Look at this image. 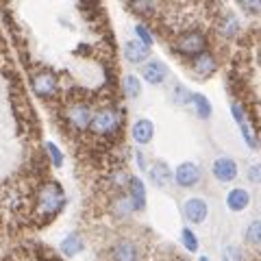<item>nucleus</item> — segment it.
<instances>
[{
    "label": "nucleus",
    "instance_id": "1",
    "mask_svg": "<svg viewBox=\"0 0 261 261\" xmlns=\"http://www.w3.org/2000/svg\"><path fill=\"white\" fill-rule=\"evenodd\" d=\"M65 207V194L59 187V183L55 181H46L39 185L37 190V214L39 216H57L59 211Z\"/></svg>",
    "mask_w": 261,
    "mask_h": 261
},
{
    "label": "nucleus",
    "instance_id": "2",
    "mask_svg": "<svg viewBox=\"0 0 261 261\" xmlns=\"http://www.w3.org/2000/svg\"><path fill=\"white\" fill-rule=\"evenodd\" d=\"M172 48L181 57H192V59H196L198 55L207 50V37H205V33H200V31H185L174 39Z\"/></svg>",
    "mask_w": 261,
    "mask_h": 261
},
{
    "label": "nucleus",
    "instance_id": "3",
    "mask_svg": "<svg viewBox=\"0 0 261 261\" xmlns=\"http://www.w3.org/2000/svg\"><path fill=\"white\" fill-rule=\"evenodd\" d=\"M122 124V113L113 107H102L94 113L92 130L98 135H113Z\"/></svg>",
    "mask_w": 261,
    "mask_h": 261
},
{
    "label": "nucleus",
    "instance_id": "4",
    "mask_svg": "<svg viewBox=\"0 0 261 261\" xmlns=\"http://www.w3.org/2000/svg\"><path fill=\"white\" fill-rule=\"evenodd\" d=\"M65 118L74 128L79 130H85V128H92V120H94V111L89 105L85 102H74L65 109Z\"/></svg>",
    "mask_w": 261,
    "mask_h": 261
},
{
    "label": "nucleus",
    "instance_id": "5",
    "mask_svg": "<svg viewBox=\"0 0 261 261\" xmlns=\"http://www.w3.org/2000/svg\"><path fill=\"white\" fill-rule=\"evenodd\" d=\"M202 172L194 161H185L174 170V181L178 187H196L200 183Z\"/></svg>",
    "mask_w": 261,
    "mask_h": 261
},
{
    "label": "nucleus",
    "instance_id": "6",
    "mask_svg": "<svg viewBox=\"0 0 261 261\" xmlns=\"http://www.w3.org/2000/svg\"><path fill=\"white\" fill-rule=\"evenodd\" d=\"M57 87H59V81H57V74L50 70H42L33 76V89L42 96V98H50L57 94Z\"/></svg>",
    "mask_w": 261,
    "mask_h": 261
},
{
    "label": "nucleus",
    "instance_id": "7",
    "mask_svg": "<svg viewBox=\"0 0 261 261\" xmlns=\"http://www.w3.org/2000/svg\"><path fill=\"white\" fill-rule=\"evenodd\" d=\"M183 216L187 222L200 224V222H205L209 216V205L202 198H187L183 202Z\"/></svg>",
    "mask_w": 261,
    "mask_h": 261
},
{
    "label": "nucleus",
    "instance_id": "8",
    "mask_svg": "<svg viewBox=\"0 0 261 261\" xmlns=\"http://www.w3.org/2000/svg\"><path fill=\"white\" fill-rule=\"evenodd\" d=\"M211 172H214V176L220 183H231L238 178V163L231 157H218L214 166H211Z\"/></svg>",
    "mask_w": 261,
    "mask_h": 261
},
{
    "label": "nucleus",
    "instance_id": "9",
    "mask_svg": "<svg viewBox=\"0 0 261 261\" xmlns=\"http://www.w3.org/2000/svg\"><path fill=\"white\" fill-rule=\"evenodd\" d=\"M113 261H140V246L133 240H120L111 248Z\"/></svg>",
    "mask_w": 261,
    "mask_h": 261
},
{
    "label": "nucleus",
    "instance_id": "10",
    "mask_svg": "<svg viewBox=\"0 0 261 261\" xmlns=\"http://www.w3.org/2000/svg\"><path fill=\"white\" fill-rule=\"evenodd\" d=\"M142 76H144V81H148L150 85H159L168 79V65L163 61L152 59L142 65Z\"/></svg>",
    "mask_w": 261,
    "mask_h": 261
},
{
    "label": "nucleus",
    "instance_id": "11",
    "mask_svg": "<svg viewBox=\"0 0 261 261\" xmlns=\"http://www.w3.org/2000/svg\"><path fill=\"white\" fill-rule=\"evenodd\" d=\"M150 57V46L142 44L140 39H133V42L124 44V59L130 63H148Z\"/></svg>",
    "mask_w": 261,
    "mask_h": 261
},
{
    "label": "nucleus",
    "instance_id": "12",
    "mask_svg": "<svg viewBox=\"0 0 261 261\" xmlns=\"http://www.w3.org/2000/svg\"><path fill=\"white\" fill-rule=\"evenodd\" d=\"M148 176L157 187H166L170 181H174V172L170 170V166L166 161H154L148 168Z\"/></svg>",
    "mask_w": 261,
    "mask_h": 261
},
{
    "label": "nucleus",
    "instance_id": "13",
    "mask_svg": "<svg viewBox=\"0 0 261 261\" xmlns=\"http://www.w3.org/2000/svg\"><path fill=\"white\" fill-rule=\"evenodd\" d=\"M250 205V192L246 187H233L231 192L226 194V207L235 211V214H240Z\"/></svg>",
    "mask_w": 261,
    "mask_h": 261
},
{
    "label": "nucleus",
    "instance_id": "14",
    "mask_svg": "<svg viewBox=\"0 0 261 261\" xmlns=\"http://www.w3.org/2000/svg\"><path fill=\"white\" fill-rule=\"evenodd\" d=\"M216 68H218V61L209 50H205L202 55L196 57V59H192V70L198 76H211L216 72Z\"/></svg>",
    "mask_w": 261,
    "mask_h": 261
},
{
    "label": "nucleus",
    "instance_id": "15",
    "mask_svg": "<svg viewBox=\"0 0 261 261\" xmlns=\"http://www.w3.org/2000/svg\"><path fill=\"white\" fill-rule=\"evenodd\" d=\"M130 135H133V140L140 144V146L150 144L152 135H154V124H152L150 120H146V118L137 120L135 124H133V128H130Z\"/></svg>",
    "mask_w": 261,
    "mask_h": 261
},
{
    "label": "nucleus",
    "instance_id": "16",
    "mask_svg": "<svg viewBox=\"0 0 261 261\" xmlns=\"http://www.w3.org/2000/svg\"><path fill=\"white\" fill-rule=\"evenodd\" d=\"M128 196H130V200H133V207L135 211H142L146 207V187L142 183V178H137L133 176L130 178V183H128Z\"/></svg>",
    "mask_w": 261,
    "mask_h": 261
},
{
    "label": "nucleus",
    "instance_id": "17",
    "mask_svg": "<svg viewBox=\"0 0 261 261\" xmlns=\"http://www.w3.org/2000/svg\"><path fill=\"white\" fill-rule=\"evenodd\" d=\"M133 211H135V207H133V200H130V196L120 194V196H116V198L111 200V214L113 216L126 218V216L133 214Z\"/></svg>",
    "mask_w": 261,
    "mask_h": 261
},
{
    "label": "nucleus",
    "instance_id": "18",
    "mask_svg": "<svg viewBox=\"0 0 261 261\" xmlns=\"http://www.w3.org/2000/svg\"><path fill=\"white\" fill-rule=\"evenodd\" d=\"M81 250H83V240H81L79 233H72V235H68V238L61 242V252H63V255L74 257V255H79Z\"/></svg>",
    "mask_w": 261,
    "mask_h": 261
},
{
    "label": "nucleus",
    "instance_id": "19",
    "mask_svg": "<svg viewBox=\"0 0 261 261\" xmlns=\"http://www.w3.org/2000/svg\"><path fill=\"white\" fill-rule=\"evenodd\" d=\"M192 105H194L196 116H198L200 120L211 118V102H209L207 96H202V94H192Z\"/></svg>",
    "mask_w": 261,
    "mask_h": 261
},
{
    "label": "nucleus",
    "instance_id": "20",
    "mask_svg": "<svg viewBox=\"0 0 261 261\" xmlns=\"http://www.w3.org/2000/svg\"><path fill=\"white\" fill-rule=\"evenodd\" d=\"M240 29H242V24L233 13H228L224 20H220V33H222L224 37H235L240 33Z\"/></svg>",
    "mask_w": 261,
    "mask_h": 261
},
{
    "label": "nucleus",
    "instance_id": "21",
    "mask_svg": "<svg viewBox=\"0 0 261 261\" xmlns=\"http://www.w3.org/2000/svg\"><path fill=\"white\" fill-rule=\"evenodd\" d=\"M122 89H124V94L128 98H137L142 94V83L140 79H137L135 74H126L124 79H122Z\"/></svg>",
    "mask_w": 261,
    "mask_h": 261
},
{
    "label": "nucleus",
    "instance_id": "22",
    "mask_svg": "<svg viewBox=\"0 0 261 261\" xmlns=\"http://www.w3.org/2000/svg\"><path fill=\"white\" fill-rule=\"evenodd\" d=\"M244 238H246V244H250V246H261V218L252 220L248 224Z\"/></svg>",
    "mask_w": 261,
    "mask_h": 261
},
{
    "label": "nucleus",
    "instance_id": "23",
    "mask_svg": "<svg viewBox=\"0 0 261 261\" xmlns=\"http://www.w3.org/2000/svg\"><path fill=\"white\" fill-rule=\"evenodd\" d=\"M181 242H183V246L190 250V252L198 250V238L194 235L192 228H183V231H181Z\"/></svg>",
    "mask_w": 261,
    "mask_h": 261
},
{
    "label": "nucleus",
    "instance_id": "24",
    "mask_svg": "<svg viewBox=\"0 0 261 261\" xmlns=\"http://www.w3.org/2000/svg\"><path fill=\"white\" fill-rule=\"evenodd\" d=\"M240 130H242V135H244V140H246V144H248V148H257V135H255V130H252V126H250V122L246 120L244 124H240Z\"/></svg>",
    "mask_w": 261,
    "mask_h": 261
},
{
    "label": "nucleus",
    "instance_id": "25",
    "mask_svg": "<svg viewBox=\"0 0 261 261\" xmlns=\"http://www.w3.org/2000/svg\"><path fill=\"white\" fill-rule=\"evenodd\" d=\"M172 98H174V102H176V105H187V102H192V94L187 92L183 85H176V87H174Z\"/></svg>",
    "mask_w": 261,
    "mask_h": 261
},
{
    "label": "nucleus",
    "instance_id": "26",
    "mask_svg": "<svg viewBox=\"0 0 261 261\" xmlns=\"http://www.w3.org/2000/svg\"><path fill=\"white\" fill-rule=\"evenodd\" d=\"M222 259L224 261H244V255H242V250H240V246H226L224 250H222Z\"/></svg>",
    "mask_w": 261,
    "mask_h": 261
},
{
    "label": "nucleus",
    "instance_id": "27",
    "mask_svg": "<svg viewBox=\"0 0 261 261\" xmlns=\"http://www.w3.org/2000/svg\"><path fill=\"white\" fill-rule=\"evenodd\" d=\"M130 9H133L135 13H140V15H150V13L157 11V5L154 3H133Z\"/></svg>",
    "mask_w": 261,
    "mask_h": 261
},
{
    "label": "nucleus",
    "instance_id": "28",
    "mask_svg": "<svg viewBox=\"0 0 261 261\" xmlns=\"http://www.w3.org/2000/svg\"><path fill=\"white\" fill-rule=\"evenodd\" d=\"M246 176L252 185H261V163H250L246 170Z\"/></svg>",
    "mask_w": 261,
    "mask_h": 261
},
{
    "label": "nucleus",
    "instance_id": "29",
    "mask_svg": "<svg viewBox=\"0 0 261 261\" xmlns=\"http://www.w3.org/2000/svg\"><path fill=\"white\" fill-rule=\"evenodd\" d=\"M46 152H48V157H50V161L55 163V166H61V163H63V154H61V150L57 148L53 142L46 144Z\"/></svg>",
    "mask_w": 261,
    "mask_h": 261
},
{
    "label": "nucleus",
    "instance_id": "30",
    "mask_svg": "<svg viewBox=\"0 0 261 261\" xmlns=\"http://www.w3.org/2000/svg\"><path fill=\"white\" fill-rule=\"evenodd\" d=\"M135 33H137V35H140V42H142V44H146V46H150V44L154 42L152 33H150L148 29H146L144 24H137V27H135Z\"/></svg>",
    "mask_w": 261,
    "mask_h": 261
},
{
    "label": "nucleus",
    "instance_id": "31",
    "mask_svg": "<svg viewBox=\"0 0 261 261\" xmlns=\"http://www.w3.org/2000/svg\"><path fill=\"white\" fill-rule=\"evenodd\" d=\"M242 9L252 13V15H261V0H244Z\"/></svg>",
    "mask_w": 261,
    "mask_h": 261
},
{
    "label": "nucleus",
    "instance_id": "32",
    "mask_svg": "<svg viewBox=\"0 0 261 261\" xmlns=\"http://www.w3.org/2000/svg\"><path fill=\"white\" fill-rule=\"evenodd\" d=\"M231 113H233V118H235V122H238V124H244V122H246L248 118H246V111H244V107L240 102H233L231 105Z\"/></svg>",
    "mask_w": 261,
    "mask_h": 261
},
{
    "label": "nucleus",
    "instance_id": "33",
    "mask_svg": "<svg viewBox=\"0 0 261 261\" xmlns=\"http://www.w3.org/2000/svg\"><path fill=\"white\" fill-rule=\"evenodd\" d=\"M135 157H137V163H140V168H142V170H146V161H144V154H142V152H137Z\"/></svg>",
    "mask_w": 261,
    "mask_h": 261
},
{
    "label": "nucleus",
    "instance_id": "34",
    "mask_svg": "<svg viewBox=\"0 0 261 261\" xmlns=\"http://www.w3.org/2000/svg\"><path fill=\"white\" fill-rule=\"evenodd\" d=\"M198 261H211V259H209V257H200Z\"/></svg>",
    "mask_w": 261,
    "mask_h": 261
}]
</instances>
